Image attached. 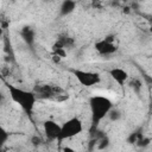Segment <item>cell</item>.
Segmentation results:
<instances>
[{
    "label": "cell",
    "instance_id": "cell-1",
    "mask_svg": "<svg viewBox=\"0 0 152 152\" xmlns=\"http://www.w3.org/2000/svg\"><path fill=\"white\" fill-rule=\"evenodd\" d=\"M7 90H8L10 97L14 103H17L25 113L27 114L32 113L37 101V95L33 91L25 90L14 84H7Z\"/></svg>",
    "mask_w": 152,
    "mask_h": 152
},
{
    "label": "cell",
    "instance_id": "cell-2",
    "mask_svg": "<svg viewBox=\"0 0 152 152\" xmlns=\"http://www.w3.org/2000/svg\"><path fill=\"white\" fill-rule=\"evenodd\" d=\"M89 108H90L93 125L97 126L112 110L113 102L106 96L94 95L89 99Z\"/></svg>",
    "mask_w": 152,
    "mask_h": 152
},
{
    "label": "cell",
    "instance_id": "cell-3",
    "mask_svg": "<svg viewBox=\"0 0 152 152\" xmlns=\"http://www.w3.org/2000/svg\"><path fill=\"white\" fill-rule=\"evenodd\" d=\"M82 132H83V122L77 116H72L61 125V131L57 141L62 142L65 139H71L74 137H77Z\"/></svg>",
    "mask_w": 152,
    "mask_h": 152
},
{
    "label": "cell",
    "instance_id": "cell-4",
    "mask_svg": "<svg viewBox=\"0 0 152 152\" xmlns=\"http://www.w3.org/2000/svg\"><path fill=\"white\" fill-rule=\"evenodd\" d=\"M71 71L75 76V78L77 80V82L86 88L97 86L101 82V76L99 72L89 71V70H82V69H72Z\"/></svg>",
    "mask_w": 152,
    "mask_h": 152
},
{
    "label": "cell",
    "instance_id": "cell-5",
    "mask_svg": "<svg viewBox=\"0 0 152 152\" xmlns=\"http://www.w3.org/2000/svg\"><path fill=\"white\" fill-rule=\"evenodd\" d=\"M59 131H61V125L57 124L56 121L45 120L43 122V132H44L46 140H49V141L57 140V138L59 135Z\"/></svg>",
    "mask_w": 152,
    "mask_h": 152
},
{
    "label": "cell",
    "instance_id": "cell-6",
    "mask_svg": "<svg viewBox=\"0 0 152 152\" xmlns=\"http://www.w3.org/2000/svg\"><path fill=\"white\" fill-rule=\"evenodd\" d=\"M94 48H95L96 52L99 55H102V56H109V55H113L118 51V46L114 43L106 40L104 38L97 40L94 44Z\"/></svg>",
    "mask_w": 152,
    "mask_h": 152
},
{
    "label": "cell",
    "instance_id": "cell-7",
    "mask_svg": "<svg viewBox=\"0 0 152 152\" xmlns=\"http://www.w3.org/2000/svg\"><path fill=\"white\" fill-rule=\"evenodd\" d=\"M109 76L113 78V81L120 86V87H124L125 83L127 82L128 80V72L122 69V68H119V66H115V68H112L109 71H108Z\"/></svg>",
    "mask_w": 152,
    "mask_h": 152
},
{
    "label": "cell",
    "instance_id": "cell-8",
    "mask_svg": "<svg viewBox=\"0 0 152 152\" xmlns=\"http://www.w3.org/2000/svg\"><path fill=\"white\" fill-rule=\"evenodd\" d=\"M76 7V2L75 1H70V0H66V1H63L62 5H61V14L62 15H66L69 13H71Z\"/></svg>",
    "mask_w": 152,
    "mask_h": 152
},
{
    "label": "cell",
    "instance_id": "cell-9",
    "mask_svg": "<svg viewBox=\"0 0 152 152\" xmlns=\"http://www.w3.org/2000/svg\"><path fill=\"white\" fill-rule=\"evenodd\" d=\"M112 121H116V120H119L120 118H121V113L118 110V109H114V108H112V110L108 113V115H107Z\"/></svg>",
    "mask_w": 152,
    "mask_h": 152
},
{
    "label": "cell",
    "instance_id": "cell-10",
    "mask_svg": "<svg viewBox=\"0 0 152 152\" xmlns=\"http://www.w3.org/2000/svg\"><path fill=\"white\" fill-rule=\"evenodd\" d=\"M7 137H8V134H7V132L2 128V127H0V147L5 144V141L7 140Z\"/></svg>",
    "mask_w": 152,
    "mask_h": 152
},
{
    "label": "cell",
    "instance_id": "cell-11",
    "mask_svg": "<svg viewBox=\"0 0 152 152\" xmlns=\"http://www.w3.org/2000/svg\"><path fill=\"white\" fill-rule=\"evenodd\" d=\"M31 142L34 145V146H38L40 142H42V139L39 138V137H37V135H34L32 139H31Z\"/></svg>",
    "mask_w": 152,
    "mask_h": 152
},
{
    "label": "cell",
    "instance_id": "cell-12",
    "mask_svg": "<svg viewBox=\"0 0 152 152\" xmlns=\"http://www.w3.org/2000/svg\"><path fill=\"white\" fill-rule=\"evenodd\" d=\"M62 152H77V151L74 147H71V146H64L62 148Z\"/></svg>",
    "mask_w": 152,
    "mask_h": 152
}]
</instances>
